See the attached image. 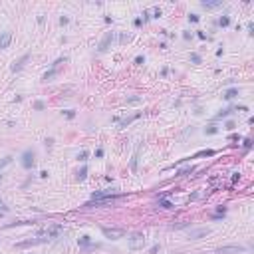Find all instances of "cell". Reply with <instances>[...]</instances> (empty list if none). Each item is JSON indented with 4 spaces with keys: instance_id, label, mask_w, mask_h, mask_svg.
Wrapping results in <instances>:
<instances>
[{
    "instance_id": "19",
    "label": "cell",
    "mask_w": 254,
    "mask_h": 254,
    "mask_svg": "<svg viewBox=\"0 0 254 254\" xmlns=\"http://www.w3.org/2000/svg\"><path fill=\"white\" fill-rule=\"evenodd\" d=\"M10 161H12V157H4L2 161H0V169H2V167H6V165L10 163Z\"/></svg>"
},
{
    "instance_id": "13",
    "label": "cell",
    "mask_w": 254,
    "mask_h": 254,
    "mask_svg": "<svg viewBox=\"0 0 254 254\" xmlns=\"http://www.w3.org/2000/svg\"><path fill=\"white\" fill-rule=\"evenodd\" d=\"M139 115H141V113H135V115H129V117H125V119H121V121H119V127H127L129 123H131L133 119H137Z\"/></svg>"
},
{
    "instance_id": "10",
    "label": "cell",
    "mask_w": 254,
    "mask_h": 254,
    "mask_svg": "<svg viewBox=\"0 0 254 254\" xmlns=\"http://www.w3.org/2000/svg\"><path fill=\"white\" fill-rule=\"evenodd\" d=\"M111 42H113V32H107V34L103 36V40H101V44H99V52H105Z\"/></svg>"
},
{
    "instance_id": "15",
    "label": "cell",
    "mask_w": 254,
    "mask_h": 254,
    "mask_svg": "<svg viewBox=\"0 0 254 254\" xmlns=\"http://www.w3.org/2000/svg\"><path fill=\"white\" fill-rule=\"evenodd\" d=\"M193 171H194V167H185V169H181V171H179V175H181V177H185V175H191Z\"/></svg>"
},
{
    "instance_id": "22",
    "label": "cell",
    "mask_w": 254,
    "mask_h": 254,
    "mask_svg": "<svg viewBox=\"0 0 254 254\" xmlns=\"http://www.w3.org/2000/svg\"><path fill=\"white\" fill-rule=\"evenodd\" d=\"M232 109H223V111H220L218 113V117H226V115H228V113H230Z\"/></svg>"
},
{
    "instance_id": "28",
    "label": "cell",
    "mask_w": 254,
    "mask_h": 254,
    "mask_svg": "<svg viewBox=\"0 0 254 254\" xmlns=\"http://www.w3.org/2000/svg\"><path fill=\"white\" fill-rule=\"evenodd\" d=\"M0 181H2V175H0Z\"/></svg>"
},
{
    "instance_id": "1",
    "label": "cell",
    "mask_w": 254,
    "mask_h": 254,
    "mask_svg": "<svg viewBox=\"0 0 254 254\" xmlns=\"http://www.w3.org/2000/svg\"><path fill=\"white\" fill-rule=\"evenodd\" d=\"M62 232H64V226H62V224H54V226H48V228L40 230V236H42V238H46V240H50V238L60 236Z\"/></svg>"
},
{
    "instance_id": "14",
    "label": "cell",
    "mask_w": 254,
    "mask_h": 254,
    "mask_svg": "<svg viewBox=\"0 0 254 254\" xmlns=\"http://www.w3.org/2000/svg\"><path fill=\"white\" fill-rule=\"evenodd\" d=\"M236 95H238V88H230V89L224 91V97H226V99H234Z\"/></svg>"
},
{
    "instance_id": "5",
    "label": "cell",
    "mask_w": 254,
    "mask_h": 254,
    "mask_svg": "<svg viewBox=\"0 0 254 254\" xmlns=\"http://www.w3.org/2000/svg\"><path fill=\"white\" fill-rule=\"evenodd\" d=\"M246 248L240 246V244H230V246H218L217 248V254H242Z\"/></svg>"
},
{
    "instance_id": "18",
    "label": "cell",
    "mask_w": 254,
    "mask_h": 254,
    "mask_svg": "<svg viewBox=\"0 0 254 254\" xmlns=\"http://www.w3.org/2000/svg\"><path fill=\"white\" fill-rule=\"evenodd\" d=\"M159 207H163V208H173V203H169V201H159Z\"/></svg>"
},
{
    "instance_id": "9",
    "label": "cell",
    "mask_w": 254,
    "mask_h": 254,
    "mask_svg": "<svg viewBox=\"0 0 254 254\" xmlns=\"http://www.w3.org/2000/svg\"><path fill=\"white\" fill-rule=\"evenodd\" d=\"M207 234H210L208 228H197V230H191V232H189V236H191L193 240H199V238H203V236H207Z\"/></svg>"
},
{
    "instance_id": "2",
    "label": "cell",
    "mask_w": 254,
    "mask_h": 254,
    "mask_svg": "<svg viewBox=\"0 0 254 254\" xmlns=\"http://www.w3.org/2000/svg\"><path fill=\"white\" fill-rule=\"evenodd\" d=\"M143 246H145V234L143 232H133L129 236V248L131 250H141Z\"/></svg>"
},
{
    "instance_id": "27",
    "label": "cell",
    "mask_w": 254,
    "mask_h": 254,
    "mask_svg": "<svg viewBox=\"0 0 254 254\" xmlns=\"http://www.w3.org/2000/svg\"><path fill=\"white\" fill-rule=\"evenodd\" d=\"M0 208H2V210H6V204H4L2 201H0Z\"/></svg>"
},
{
    "instance_id": "24",
    "label": "cell",
    "mask_w": 254,
    "mask_h": 254,
    "mask_svg": "<svg viewBox=\"0 0 254 254\" xmlns=\"http://www.w3.org/2000/svg\"><path fill=\"white\" fill-rule=\"evenodd\" d=\"M157 250H159V246L155 244V246H151V250H149V254H157Z\"/></svg>"
},
{
    "instance_id": "4",
    "label": "cell",
    "mask_w": 254,
    "mask_h": 254,
    "mask_svg": "<svg viewBox=\"0 0 254 254\" xmlns=\"http://www.w3.org/2000/svg\"><path fill=\"white\" fill-rule=\"evenodd\" d=\"M101 232H103L105 238H111V240H117V238H123V236H125V230L123 228H107V226H103Z\"/></svg>"
},
{
    "instance_id": "16",
    "label": "cell",
    "mask_w": 254,
    "mask_h": 254,
    "mask_svg": "<svg viewBox=\"0 0 254 254\" xmlns=\"http://www.w3.org/2000/svg\"><path fill=\"white\" fill-rule=\"evenodd\" d=\"M85 175H88V167H84V169L78 173V179H79V181H84V179H85Z\"/></svg>"
},
{
    "instance_id": "6",
    "label": "cell",
    "mask_w": 254,
    "mask_h": 254,
    "mask_svg": "<svg viewBox=\"0 0 254 254\" xmlns=\"http://www.w3.org/2000/svg\"><path fill=\"white\" fill-rule=\"evenodd\" d=\"M36 165V155L32 149H26L22 153V167L24 169H32V167Z\"/></svg>"
},
{
    "instance_id": "26",
    "label": "cell",
    "mask_w": 254,
    "mask_h": 254,
    "mask_svg": "<svg viewBox=\"0 0 254 254\" xmlns=\"http://www.w3.org/2000/svg\"><path fill=\"white\" fill-rule=\"evenodd\" d=\"M135 64H143V56H137V58H135Z\"/></svg>"
},
{
    "instance_id": "8",
    "label": "cell",
    "mask_w": 254,
    "mask_h": 254,
    "mask_svg": "<svg viewBox=\"0 0 254 254\" xmlns=\"http://www.w3.org/2000/svg\"><path fill=\"white\" fill-rule=\"evenodd\" d=\"M46 242V238H32V240H26V242H18L16 244V248H28V246H36V244H44Z\"/></svg>"
},
{
    "instance_id": "25",
    "label": "cell",
    "mask_w": 254,
    "mask_h": 254,
    "mask_svg": "<svg viewBox=\"0 0 254 254\" xmlns=\"http://www.w3.org/2000/svg\"><path fill=\"white\" fill-rule=\"evenodd\" d=\"M189 20H191V22H197L199 16H197V14H191V16H189Z\"/></svg>"
},
{
    "instance_id": "29",
    "label": "cell",
    "mask_w": 254,
    "mask_h": 254,
    "mask_svg": "<svg viewBox=\"0 0 254 254\" xmlns=\"http://www.w3.org/2000/svg\"><path fill=\"white\" fill-rule=\"evenodd\" d=\"M171 254H177V252H171Z\"/></svg>"
},
{
    "instance_id": "7",
    "label": "cell",
    "mask_w": 254,
    "mask_h": 254,
    "mask_svg": "<svg viewBox=\"0 0 254 254\" xmlns=\"http://www.w3.org/2000/svg\"><path fill=\"white\" fill-rule=\"evenodd\" d=\"M12 42V32H0V50H6Z\"/></svg>"
},
{
    "instance_id": "3",
    "label": "cell",
    "mask_w": 254,
    "mask_h": 254,
    "mask_svg": "<svg viewBox=\"0 0 254 254\" xmlns=\"http://www.w3.org/2000/svg\"><path fill=\"white\" fill-rule=\"evenodd\" d=\"M66 62H68V58H60V60L54 64V68L50 69V72L44 74V78H42V79H44V82H52V79L56 78L58 74H60V66H62V64H66Z\"/></svg>"
},
{
    "instance_id": "20",
    "label": "cell",
    "mask_w": 254,
    "mask_h": 254,
    "mask_svg": "<svg viewBox=\"0 0 254 254\" xmlns=\"http://www.w3.org/2000/svg\"><path fill=\"white\" fill-rule=\"evenodd\" d=\"M78 159L79 161H85V159H88V151H82V153L78 155Z\"/></svg>"
},
{
    "instance_id": "12",
    "label": "cell",
    "mask_w": 254,
    "mask_h": 254,
    "mask_svg": "<svg viewBox=\"0 0 254 254\" xmlns=\"http://www.w3.org/2000/svg\"><path fill=\"white\" fill-rule=\"evenodd\" d=\"M203 8H207V10H214V8H220V6H223V0H217V2H208V0H203Z\"/></svg>"
},
{
    "instance_id": "23",
    "label": "cell",
    "mask_w": 254,
    "mask_h": 254,
    "mask_svg": "<svg viewBox=\"0 0 254 254\" xmlns=\"http://www.w3.org/2000/svg\"><path fill=\"white\" fill-rule=\"evenodd\" d=\"M34 107H36V109H44V103H42V101H36Z\"/></svg>"
},
{
    "instance_id": "21",
    "label": "cell",
    "mask_w": 254,
    "mask_h": 254,
    "mask_svg": "<svg viewBox=\"0 0 254 254\" xmlns=\"http://www.w3.org/2000/svg\"><path fill=\"white\" fill-rule=\"evenodd\" d=\"M191 60H193L194 64H201V58H199V54H193V56H191Z\"/></svg>"
},
{
    "instance_id": "11",
    "label": "cell",
    "mask_w": 254,
    "mask_h": 254,
    "mask_svg": "<svg viewBox=\"0 0 254 254\" xmlns=\"http://www.w3.org/2000/svg\"><path fill=\"white\" fill-rule=\"evenodd\" d=\"M28 60H30V54H24V56L20 58L18 62H14V64H12V72H20V69L24 68V64L28 62Z\"/></svg>"
},
{
    "instance_id": "17",
    "label": "cell",
    "mask_w": 254,
    "mask_h": 254,
    "mask_svg": "<svg viewBox=\"0 0 254 254\" xmlns=\"http://www.w3.org/2000/svg\"><path fill=\"white\" fill-rule=\"evenodd\" d=\"M218 24H220V26H228V24H230V18H228V16H223V18L218 20Z\"/></svg>"
}]
</instances>
